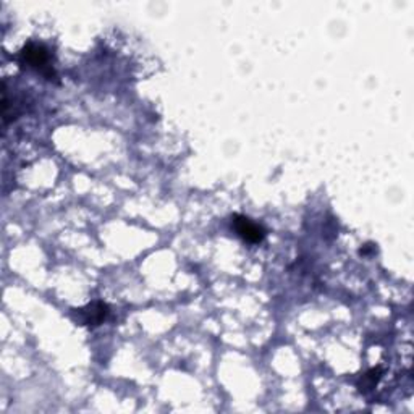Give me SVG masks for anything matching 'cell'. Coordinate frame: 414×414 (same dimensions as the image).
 Instances as JSON below:
<instances>
[{
    "instance_id": "6da1fadb",
    "label": "cell",
    "mask_w": 414,
    "mask_h": 414,
    "mask_svg": "<svg viewBox=\"0 0 414 414\" xmlns=\"http://www.w3.org/2000/svg\"><path fill=\"white\" fill-rule=\"evenodd\" d=\"M18 59H20V62L23 65H28V67L39 70V72L43 74H45L49 80H52V76H55L52 65H49L50 63V54L43 44L28 43L25 48L21 49V52H20V55H18Z\"/></svg>"
},
{
    "instance_id": "7a4b0ae2",
    "label": "cell",
    "mask_w": 414,
    "mask_h": 414,
    "mask_svg": "<svg viewBox=\"0 0 414 414\" xmlns=\"http://www.w3.org/2000/svg\"><path fill=\"white\" fill-rule=\"evenodd\" d=\"M231 225H234V229L236 234H238L240 238L248 241V243H259V241H262L264 236H266V230H264L259 223L251 220L249 217L235 216L234 220H231Z\"/></svg>"
},
{
    "instance_id": "3957f363",
    "label": "cell",
    "mask_w": 414,
    "mask_h": 414,
    "mask_svg": "<svg viewBox=\"0 0 414 414\" xmlns=\"http://www.w3.org/2000/svg\"><path fill=\"white\" fill-rule=\"evenodd\" d=\"M78 314L81 315L80 322L83 325H99L109 315V306L102 301H96V303L87 304L86 308L78 311Z\"/></svg>"
},
{
    "instance_id": "277c9868",
    "label": "cell",
    "mask_w": 414,
    "mask_h": 414,
    "mask_svg": "<svg viewBox=\"0 0 414 414\" xmlns=\"http://www.w3.org/2000/svg\"><path fill=\"white\" fill-rule=\"evenodd\" d=\"M380 372H382V369H380V367H374V369H371L369 372H366L364 377H362V384H361L362 387H367V389L374 387V385L379 382Z\"/></svg>"
}]
</instances>
